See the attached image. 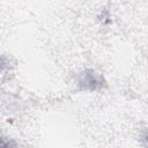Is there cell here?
<instances>
[{
	"mask_svg": "<svg viewBox=\"0 0 148 148\" xmlns=\"http://www.w3.org/2000/svg\"><path fill=\"white\" fill-rule=\"evenodd\" d=\"M7 145H8L7 142H2V141L0 140V146H7Z\"/></svg>",
	"mask_w": 148,
	"mask_h": 148,
	"instance_id": "cell-1",
	"label": "cell"
}]
</instances>
